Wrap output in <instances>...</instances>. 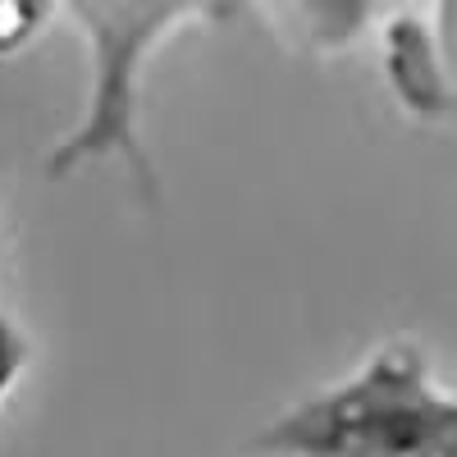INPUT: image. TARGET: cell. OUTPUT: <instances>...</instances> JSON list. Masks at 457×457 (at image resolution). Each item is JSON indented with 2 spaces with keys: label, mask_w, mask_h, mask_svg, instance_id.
<instances>
[{
  "label": "cell",
  "mask_w": 457,
  "mask_h": 457,
  "mask_svg": "<svg viewBox=\"0 0 457 457\" xmlns=\"http://www.w3.org/2000/svg\"><path fill=\"white\" fill-rule=\"evenodd\" d=\"M87 46V101L83 114L42 161L51 183L73 179L87 165L124 161L146 206L161 202V174L142 142V79L161 46L197 23H224L238 10L197 0H73L60 5Z\"/></svg>",
  "instance_id": "7a4b0ae2"
},
{
  "label": "cell",
  "mask_w": 457,
  "mask_h": 457,
  "mask_svg": "<svg viewBox=\"0 0 457 457\" xmlns=\"http://www.w3.org/2000/svg\"><path fill=\"white\" fill-rule=\"evenodd\" d=\"M55 19V5L37 0H0V55H19L37 42V32Z\"/></svg>",
  "instance_id": "5b68a950"
},
{
  "label": "cell",
  "mask_w": 457,
  "mask_h": 457,
  "mask_svg": "<svg viewBox=\"0 0 457 457\" xmlns=\"http://www.w3.org/2000/svg\"><path fill=\"white\" fill-rule=\"evenodd\" d=\"M28 357H32L28 334L19 329V320L10 312H0V407H5V398L14 394V385L23 379Z\"/></svg>",
  "instance_id": "8992f818"
},
{
  "label": "cell",
  "mask_w": 457,
  "mask_h": 457,
  "mask_svg": "<svg viewBox=\"0 0 457 457\" xmlns=\"http://www.w3.org/2000/svg\"><path fill=\"white\" fill-rule=\"evenodd\" d=\"M261 457H457V394L421 343L389 338L343 379L284 407L252 435Z\"/></svg>",
  "instance_id": "6da1fadb"
},
{
  "label": "cell",
  "mask_w": 457,
  "mask_h": 457,
  "mask_svg": "<svg viewBox=\"0 0 457 457\" xmlns=\"http://www.w3.org/2000/svg\"><path fill=\"white\" fill-rule=\"evenodd\" d=\"M426 14H430V32H435V46H439V60H444V73H448L453 101H457V0H439Z\"/></svg>",
  "instance_id": "52a82bcc"
},
{
  "label": "cell",
  "mask_w": 457,
  "mask_h": 457,
  "mask_svg": "<svg viewBox=\"0 0 457 457\" xmlns=\"http://www.w3.org/2000/svg\"><path fill=\"white\" fill-rule=\"evenodd\" d=\"M379 69L394 105L407 120L448 124L457 120V101L430 32L426 10H385L379 14Z\"/></svg>",
  "instance_id": "3957f363"
},
{
  "label": "cell",
  "mask_w": 457,
  "mask_h": 457,
  "mask_svg": "<svg viewBox=\"0 0 457 457\" xmlns=\"http://www.w3.org/2000/svg\"><path fill=\"white\" fill-rule=\"evenodd\" d=\"M375 5H343V0H293V5H270L261 10V19L275 28V37L302 55H338L343 46H353L357 37L379 23Z\"/></svg>",
  "instance_id": "277c9868"
}]
</instances>
